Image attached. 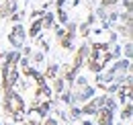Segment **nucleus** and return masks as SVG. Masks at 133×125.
Masks as SVG:
<instances>
[{"instance_id": "1", "label": "nucleus", "mask_w": 133, "mask_h": 125, "mask_svg": "<svg viewBox=\"0 0 133 125\" xmlns=\"http://www.w3.org/2000/svg\"><path fill=\"white\" fill-rule=\"evenodd\" d=\"M4 107H6V115L15 117V119H21L23 111H25V101L18 96L17 92H6V98H4Z\"/></svg>"}, {"instance_id": "2", "label": "nucleus", "mask_w": 133, "mask_h": 125, "mask_svg": "<svg viewBox=\"0 0 133 125\" xmlns=\"http://www.w3.org/2000/svg\"><path fill=\"white\" fill-rule=\"evenodd\" d=\"M109 58H111V53H109L102 45H94V49H92V58H90V62H88V68H90L92 72H100V70L107 66Z\"/></svg>"}, {"instance_id": "3", "label": "nucleus", "mask_w": 133, "mask_h": 125, "mask_svg": "<svg viewBox=\"0 0 133 125\" xmlns=\"http://www.w3.org/2000/svg\"><path fill=\"white\" fill-rule=\"evenodd\" d=\"M96 121L98 125H111L113 123V107H102L96 111Z\"/></svg>"}, {"instance_id": "4", "label": "nucleus", "mask_w": 133, "mask_h": 125, "mask_svg": "<svg viewBox=\"0 0 133 125\" xmlns=\"http://www.w3.org/2000/svg\"><path fill=\"white\" fill-rule=\"evenodd\" d=\"M21 35H23V29H21V27H17V29H15V31H12V35H10V43H12V45H21Z\"/></svg>"}, {"instance_id": "5", "label": "nucleus", "mask_w": 133, "mask_h": 125, "mask_svg": "<svg viewBox=\"0 0 133 125\" xmlns=\"http://www.w3.org/2000/svg\"><path fill=\"white\" fill-rule=\"evenodd\" d=\"M45 125H57V123H55V121H47Z\"/></svg>"}]
</instances>
